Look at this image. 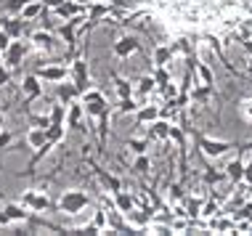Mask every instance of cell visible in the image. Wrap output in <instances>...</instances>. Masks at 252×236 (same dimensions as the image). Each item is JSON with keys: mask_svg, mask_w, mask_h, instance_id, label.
<instances>
[{"mask_svg": "<svg viewBox=\"0 0 252 236\" xmlns=\"http://www.w3.org/2000/svg\"><path fill=\"white\" fill-rule=\"evenodd\" d=\"M141 85H144V90H149V88H152L154 83H152V80H149V77H144V83H141Z\"/></svg>", "mask_w": 252, "mask_h": 236, "instance_id": "obj_17", "label": "cell"}, {"mask_svg": "<svg viewBox=\"0 0 252 236\" xmlns=\"http://www.w3.org/2000/svg\"><path fill=\"white\" fill-rule=\"evenodd\" d=\"M223 178H226V173H218V170H213V167H207V173H204V183H207V186L220 183Z\"/></svg>", "mask_w": 252, "mask_h": 236, "instance_id": "obj_7", "label": "cell"}, {"mask_svg": "<svg viewBox=\"0 0 252 236\" xmlns=\"http://www.w3.org/2000/svg\"><path fill=\"white\" fill-rule=\"evenodd\" d=\"M135 48V40H130V37H125V40H122V43L117 45V53H120V56H127V53H130Z\"/></svg>", "mask_w": 252, "mask_h": 236, "instance_id": "obj_9", "label": "cell"}, {"mask_svg": "<svg viewBox=\"0 0 252 236\" xmlns=\"http://www.w3.org/2000/svg\"><path fill=\"white\" fill-rule=\"evenodd\" d=\"M154 133H157V136H167V133H170V125H167V122H157V125H154Z\"/></svg>", "mask_w": 252, "mask_h": 236, "instance_id": "obj_12", "label": "cell"}, {"mask_svg": "<svg viewBox=\"0 0 252 236\" xmlns=\"http://www.w3.org/2000/svg\"><path fill=\"white\" fill-rule=\"evenodd\" d=\"M196 72H199V77H202V85H210V88H215L213 69H210L207 64H196Z\"/></svg>", "mask_w": 252, "mask_h": 236, "instance_id": "obj_4", "label": "cell"}, {"mask_svg": "<svg viewBox=\"0 0 252 236\" xmlns=\"http://www.w3.org/2000/svg\"><path fill=\"white\" fill-rule=\"evenodd\" d=\"M239 114L244 117V122H252V98H244L239 104Z\"/></svg>", "mask_w": 252, "mask_h": 236, "instance_id": "obj_8", "label": "cell"}, {"mask_svg": "<svg viewBox=\"0 0 252 236\" xmlns=\"http://www.w3.org/2000/svg\"><path fill=\"white\" fill-rule=\"evenodd\" d=\"M226 178L231 180V183H242L244 180V162H242V157L231 159L226 165Z\"/></svg>", "mask_w": 252, "mask_h": 236, "instance_id": "obj_3", "label": "cell"}, {"mask_svg": "<svg viewBox=\"0 0 252 236\" xmlns=\"http://www.w3.org/2000/svg\"><path fill=\"white\" fill-rule=\"evenodd\" d=\"M244 183H250L252 186V159L244 165Z\"/></svg>", "mask_w": 252, "mask_h": 236, "instance_id": "obj_13", "label": "cell"}, {"mask_svg": "<svg viewBox=\"0 0 252 236\" xmlns=\"http://www.w3.org/2000/svg\"><path fill=\"white\" fill-rule=\"evenodd\" d=\"M170 197H173V199H181V186H173V191H170Z\"/></svg>", "mask_w": 252, "mask_h": 236, "instance_id": "obj_16", "label": "cell"}, {"mask_svg": "<svg viewBox=\"0 0 252 236\" xmlns=\"http://www.w3.org/2000/svg\"><path fill=\"white\" fill-rule=\"evenodd\" d=\"M242 48L252 56V37H242Z\"/></svg>", "mask_w": 252, "mask_h": 236, "instance_id": "obj_14", "label": "cell"}, {"mask_svg": "<svg viewBox=\"0 0 252 236\" xmlns=\"http://www.w3.org/2000/svg\"><path fill=\"white\" fill-rule=\"evenodd\" d=\"M210 231H215V234H231V231H236V223H234V218H226V215H213L210 218Z\"/></svg>", "mask_w": 252, "mask_h": 236, "instance_id": "obj_2", "label": "cell"}, {"mask_svg": "<svg viewBox=\"0 0 252 236\" xmlns=\"http://www.w3.org/2000/svg\"><path fill=\"white\" fill-rule=\"evenodd\" d=\"M250 13H252V5H250Z\"/></svg>", "mask_w": 252, "mask_h": 236, "instance_id": "obj_19", "label": "cell"}, {"mask_svg": "<svg viewBox=\"0 0 252 236\" xmlns=\"http://www.w3.org/2000/svg\"><path fill=\"white\" fill-rule=\"evenodd\" d=\"M194 138H196V146L202 149V154H204V157H210V159H218V157H223L226 151L234 149V144H231V141L207 138V136H202V133H194Z\"/></svg>", "mask_w": 252, "mask_h": 236, "instance_id": "obj_1", "label": "cell"}, {"mask_svg": "<svg viewBox=\"0 0 252 236\" xmlns=\"http://www.w3.org/2000/svg\"><path fill=\"white\" fill-rule=\"evenodd\" d=\"M170 53H173V51H167V48H159V51H157V64H165L167 59H170Z\"/></svg>", "mask_w": 252, "mask_h": 236, "instance_id": "obj_10", "label": "cell"}, {"mask_svg": "<svg viewBox=\"0 0 252 236\" xmlns=\"http://www.w3.org/2000/svg\"><path fill=\"white\" fill-rule=\"evenodd\" d=\"M247 75L252 77V56H250V61H247Z\"/></svg>", "mask_w": 252, "mask_h": 236, "instance_id": "obj_18", "label": "cell"}, {"mask_svg": "<svg viewBox=\"0 0 252 236\" xmlns=\"http://www.w3.org/2000/svg\"><path fill=\"white\" fill-rule=\"evenodd\" d=\"M213 90H215V88H210V85H202V88H196V90L191 93V98H194V101H199V104H207V101H210V96H213Z\"/></svg>", "mask_w": 252, "mask_h": 236, "instance_id": "obj_5", "label": "cell"}, {"mask_svg": "<svg viewBox=\"0 0 252 236\" xmlns=\"http://www.w3.org/2000/svg\"><path fill=\"white\" fill-rule=\"evenodd\" d=\"M199 212H202V202L196 199V202H191V205H189V215H191V218H196Z\"/></svg>", "mask_w": 252, "mask_h": 236, "instance_id": "obj_11", "label": "cell"}, {"mask_svg": "<svg viewBox=\"0 0 252 236\" xmlns=\"http://www.w3.org/2000/svg\"><path fill=\"white\" fill-rule=\"evenodd\" d=\"M83 205H85V199L80 197V194H72V197H66V199H64V210H72V212H74V210H80Z\"/></svg>", "mask_w": 252, "mask_h": 236, "instance_id": "obj_6", "label": "cell"}, {"mask_svg": "<svg viewBox=\"0 0 252 236\" xmlns=\"http://www.w3.org/2000/svg\"><path fill=\"white\" fill-rule=\"evenodd\" d=\"M154 114H157V109H146L144 114H141V119H152V117H154Z\"/></svg>", "mask_w": 252, "mask_h": 236, "instance_id": "obj_15", "label": "cell"}]
</instances>
